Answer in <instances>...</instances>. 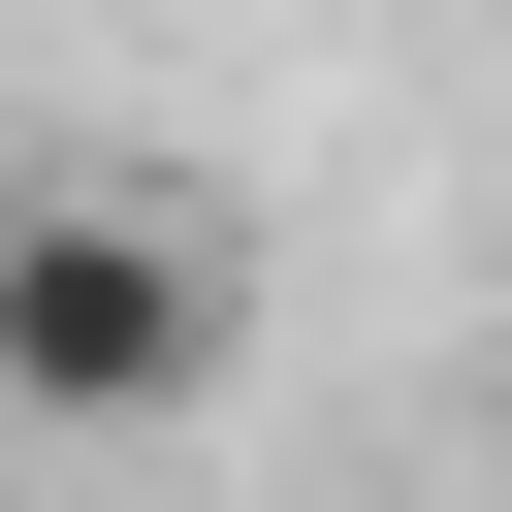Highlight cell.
Instances as JSON below:
<instances>
[{
    "mask_svg": "<svg viewBox=\"0 0 512 512\" xmlns=\"http://www.w3.org/2000/svg\"><path fill=\"white\" fill-rule=\"evenodd\" d=\"M224 352H256V256H224L192 192H128V160H32V192H0V416L160 448Z\"/></svg>",
    "mask_w": 512,
    "mask_h": 512,
    "instance_id": "6da1fadb",
    "label": "cell"
}]
</instances>
